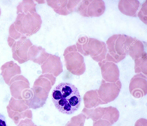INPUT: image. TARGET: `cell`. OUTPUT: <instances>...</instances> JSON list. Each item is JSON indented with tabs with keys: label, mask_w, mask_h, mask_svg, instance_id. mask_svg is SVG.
Returning a JSON list of instances; mask_svg holds the SVG:
<instances>
[{
	"label": "cell",
	"mask_w": 147,
	"mask_h": 126,
	"mask_svg": "<svg viewBox=\"0 0 147 126\" xmlns=\"http://www.w3.org/2000/svg\"><path fill=\"white\" fill-rule=\"evenodd\" d=\"M52 98L55 108L61 113L71 114L79 108L81 97L78 88L74 85L61 83L54 88Z\"/></svg>",
	"instance_id": "6da1fadb"
},
{
	"label": "cell",
	"mask_w": 147,
	"mask_h": 126,
	"mask_svg": "<svg viewBox=\"0 0 147 126\" xmlns=\"http://www.w3.org/2000/svg\"><path fill=\"white\" fill-rule=\"evenodd\" d=\"M134 38L125 35L115 34L106 41L108 52L105 59L108 61L117 63L128 54L129 46Z\"/></svg>",
	"instance_id": "7a4b0ae2"
},
{
	"label": "cell",
	"mask_w": 147,
	"mask_h": 126,
	"mask_svg": "<svg viewBox=\"0 0 147 126\" xmlns=\"http://www.w3.org/2000/svg\"><path fill=\"white\" fill-rule=\"evenodd\" d=\"M76 46L78 51L84 56L90 55L96 61L100 62L105 59L107 49L103 41L83 36L79 38Z\"/></svg>",
	"instance_id": "3957f363"
},
{
	"label": "cell",
	"mask_w": 147,
	"mask_h": 126,
	"mask_svg": "<svg viewBox=\"0 0 147 126\" xmlns=\"http://www.w3.org/2000/svg\"><path fill=\"white\" fill-rule=\"evenodd\" d=\"M42 21L40 16L36 12L17 14L13 23L16 30L22 35L30 36L38 32Z\"/></svg>",
	"instance_id": "277c9868"
},
{
	"label": "cell",
	"mask_w": 147,
	"mask_h": 126,
	"mask_svg": "<svg viewBox=\"0 0 147 126\" xmlns=\"http://www.w3.org/2000/svg\"><path fill=\"white\" fill-rule=\"evenodd\" d=\"M29 108L24 100L16 99L12 97L6 106L9 117L17 126L22 119H32V111Z\"/></svg>",
	"instance_id": "5b68a950"
},
{
	"label": "cell",
	"mask_w": 147,
	"mask_h": 126,
	"mask_svg": "<svg viewBox=\"0 0 147 126\" xmlns=\"http://www.w3.org/2000/svg\"><path fill=\"white\" fill-rule=\"evenodd\" d=\"M105 10L104 1L101 0H80L76 11L85 17H99Z\"/></svg>",
	"instance_id": "8992f818"
},
{
	"label": "cell",
	"mask_w": 147,
	"mask_h": 126,
	"mask_svg": "<svg viewBox=\"0 0 147 126\" xmlns=\"http://www.w3.org/2000/svg\"><path fill=\"white\" fill-rule=\"evenodd\" d=\"M76 45L67 47L63 54L67 69L69 71L71 69L78 70H85V65L83 57L77 51Z\"/></svg>",
	"instance_id": "52a82bcc"
},
{
	"label": "cell",
	"mask_w": 147,
	"mask_h": 126,
	"mask_svg": "<svg viewBox=\"0 0 147 126\" xmlns=\"http://www.w3.org/2000/svg\"><path fill=\"white\" fill-rule=\"evenodd\" d=\"M32 45V43L27 37H22L14 43L11 47L13 58L20 64L27 61L28 52Z\"/></svg>",
	"instance_id": "ba28073f"
},
{
	"label": "cell",
	"mask_w": 147,
	"mask_h": 126,
	"mask_svg": "<svg viewBox=\"0 0 147 126\" xmlns=\"http://www.w3.org/2000/svg\"><path fill=\"white\" fill-rule=\"evenodd\" d=\"M48 5L51 7L57 13L66 16L76 11L80 0H47Z\"/></svg>",
	"instance_id": "9c48e42d"
},
{
	"label": "cell",
	"mask_w": 147,
	"mask_h": 126,
	"mask_svg": "<svg viewBox=\"0 0 147 126\" xmlns=\"http://www.w3.org/2000/svg\"><path fill=\"white\" fill-rule=\"evenodd\" d=\"M9 89L11 96L14 98L22 100L24 92L30 88L28 79L22 75L16 77L11 81Z\"/></svg>",
	"instance_id": "30bf717a"
},
{
	"label": "cell",
	"mask_w": 147,
	"mask_h": 126,
	"mask_svg": "<svg viewBox=\"0 0 147 126\" xmlns=\"http://www.w3.org/2000/svg\"><path fill=\"white\" fill-rule=\"evenodd\" d=\"M1 75L6 84L9 86L11 81L21 74L20 66L13 61L7 62L1 68Z\"/></svg>",
	"instance_id": "8fae6325"
},
{
	"label": "cell",
	"mask_w": 147,
	"mask_h": 126,
	"mask_svg": "<svg viewBox=\"0 0 147 126\" xmlns=\"http://www.w3.org/2000/svg\"><path fill=\"white\" fill-rule=\"evenodd\" d=\"M140 3L138 0H119L118 7L120 12L128 16H137V12Z\"/></svg>",
	"instance_id": "7c38bea8"
},
{
	"label": "cell",
	"mask_w": 147,
	"mask_h": 126,
	"mask_svg": "<svg viewBox=\"0 0 147 126\" xmlns=\"http://www.w3.org/2000/svg\"><path fill=\"white\" fill-rule=\"evenodd\" d=\"M49 54L41 46L34 45H32L29 49L28 58V60L41 64L46 60Z\"/></svg>",
	"instance_id": "4fadbf2b"
},
{
	"label": "cell",
	"mask_w": 147,
	"mask_h": 126,
	"mask_svg": "<svg viewBox=\"0 0 147 126\" xmlns=\"http://www.w3.org/2000/svg\"><path fill=\"white\" fill-rule=\"evenodd\" d=\"M144 46L142 42L134 38L128 47V54L133 59L141 57L144 52Z\"/></svg>",
	"instance_id": "5bb4252c"
},
{
	"label": "cell",
	"mask_w": 147,
	"mask_h": 126,
	"mask_svg": "<svg viewBox=\"0 0 147 126\" xmlns=\"http://www.w3.org/2000/svg\"><path fill=\"white\" fill-rule=\"evenodd\" d=\"M36 4L32 0H24L17 5V14L32 13L36 12Z\"/></svg>",
	"instance_id": "9a60e30c"
},
{
	"label": "cell",
	"mask_w": 147,
	"mask_h": 126,
	"mask_svg": "<svg viewBox=\"0 0 147 126\" xmlns=\"http://www.w3.org/2000/svg\"><path fill=\"white\" fill-rule=\"evenodd\" d=\"M9 35L7 42L9 46L11 48L14 43L24 35L18 31L15 28L13 23L9 26Z\"/></svg>",
	"instance_id": "2e32d148"
},
{
	"label": "cell",
	"mask_w": 147,
	"mask_h": 126,
	"mask_svg": "<svg viewBox=\"0 0 147 126\" xmlns=\"http://www.w3.org/2000/svg\"><path fill=\"white\" fill-rule=\"evenodd\" d=\"M147 1L146 0L142 4L141 7L137 14L140 19L146 25L147 23Z\"/></svg>",
	"instance_id": "e0dca14e"
},
{
	"label": "cell",
	"mask_w": 147,
	"mask_h": 126,
	"mask_svg": "<svg viewBox=\"0 0 147 126\" xmlns=\"http://www.w3.org/2000/svg\"><path fill=\"white\" fill-rule=\"evenodd\" d=\"M17 126H36L35 125L31 119L26 118L21 120Z\"/></svg>",
	"instance_id": "ac0fdd59"
},
{
	"label": "cell",
	"mask_w": 147,
	"mask_h": 126,
	"mask_svg": "<svg viewBox=\"0 0 147 126\" xmlns=\"http://www.w3.org/2000/svg\"><path fill=\"white\" fill-rule=\"evenodd\" d=\"M93 123V126H111L112 125L107 121L104 120H99Z\"/></svg>",
	"instance_id": "d6986e66"
},
{
	"label": "cell",
	"mask_w": 147,
	"mask_h": 126,
	"mask_svg": "<svg viewBox=\"0 0 147 126\" xmlns=\"http://www.w3.org/2000/svg\"><path fill=\"white\" fill-rule=\"evenodd\" d=\"M135 126H147V120L145 119H140L135 123Z\"/></svg>",
	"instance_id": "ffe728a7"
},
{
	"label": "cell",
	"mask_w": 147,
	"mask_h": 126,
	"mask_svg": "<svg viewBox=\"0 0 147 126\" xmlns=\"http://www.w3.org/2000/svg\"><path fill=\"white\" fill-rule=\"evenodd\" d=\"M0 126H8L5 116L0 113Z\"/></svg>",
	"instance_id": "44dd1931"
},
{
	"label": "cell",
	"mask_w": 147,
	"mask_h": 126,
	"mask_svg": "<svg viewBox=\"0 0 147 126\" xmlns=\"http://www.w3.org/2000/svg\"><path fill=\"white\" fill-rule=\"evenodd\" d=\"M1 9L0 8V16L1 15Z\"/></svg>",
	"instance_id": "7402d4cb"
}]
</instances>
